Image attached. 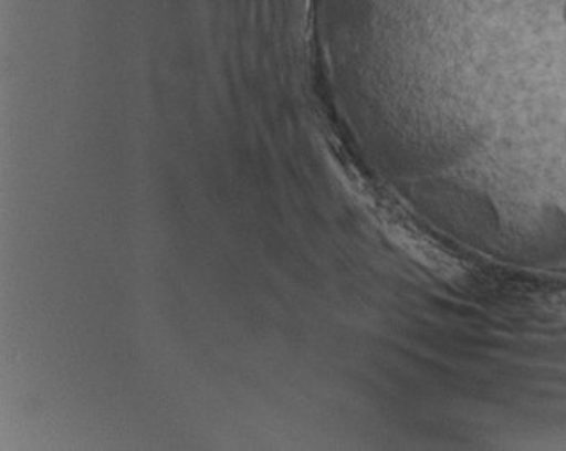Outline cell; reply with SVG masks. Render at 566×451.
<instances>
[{
    "mask_svg": "<svg viewBox=\"0 0 566 451\" xmlns=\"http://www.w3.org/2000/svg\"><path fill=\"white\" fill-rule=\"evenodd\" d=\"M562 19H563V24H565V28H566V0H565V2H563Z\"/></svg>",
    "mask_w": 566,
    "mask_h": 451,
    "instance_id": "1",
    "label": "cell"
},
{
    "mask_svg": "<svg viewBox=\"0 0 566 451\" xmlns=\"http://www.w3.org/2000/svg\"><path fill=\"white\" fill-rule=\"evenodd\" d=\"M565 146H566V129H565Z\"/></svg>",
    "mask_w": 566,
    "mask_h": 451,
    "instance_id": "2",
    "label": "cell"
}]
</instances>
